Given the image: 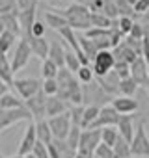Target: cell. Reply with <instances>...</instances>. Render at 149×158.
<instances>
[{"mask_svg":"<svg viewBox=\"0 0 149 158\" xmlns=\"http://www.w3.org/2000/svg\"><path fill=\"white\" fill-rule=\"evenodd\" d=\"M32 114L28 112L26 106L23 108H15V110H0V132L10 128L11 125L19 123V121H28L32 123Z\"/></svg>","mask_w":149,"mask_h":158,"instance_id":"277c9868","label":"cell"},{"mask_svg":"<svg viewBox=\"0 0 149 158\" xmlns=\"http://www.w3.org/2000/svg\"><path fill=\"white\" fill-rule=\"evenodd\" d=\"M114 73L119 76V80L130 78V65H129L127 61H116V65H114Z\"/></svg>","mask_w":149,"mask_h":158,"instance_id":"74e56055","label":"cell"},{"mask_svg":"<svg viewBox=\"0 0 149 158\" xmlns=\"http://www.w3.org/2000/svg\"><path fill=\"white\" fill-rule=\"evenodd\" d=\"M13 88L23 101H28L43 89V80H37V78H15Z\"/></svg>","mask_w":149,"mask_h":158,"instance_id":"5b68a950","label":"cell"},{"mask_svg":"<svg viewBox=\"0 0 149 158\" xmlns=\"http://www.w3.org/2000/svg\"><path fill=\"white\" fill-rule=\"evenodd\" d=\"M101 139H103L104 145L114 147L116 141L119 139V130H117V127H106V128H101Z\"/></svg>","mask_w":149,"mask_h":158,"instance_id":"83f0119b","label":"cell"},{"mask_svg":"<svg viewBox=\"0 0 149 158\" xmlns=\"http://www.w3.org/2000/svg\"><path fill=\"white\" fill-rule=\"evenodd\" d=\"M112 52H114V56H116V61H127L129 65H130V63H134V61L140 58V56H138V54H136V52H134L127 43H125V41H123L119 47L112 48Z\"/></svg>","mask_w":149,"mask_h":158,"instance_id":"d6986e66","label":"cell"},{"mask_svg":"<svg viewBox=\"0 0 149 158\" xmlns=\"http://www.w3.org/2000/svg\"><path fill=\"white\" fill-rule=\"evenodd\" d=\"M8 89H10V86H8L6 82H2V80H0V99H2V97H4L6 93H10Z\"/></svg>","mask_w":149,"mask_h":158,"instance_id":"f907efd6","label":"cell"},{"mask_svg":"<svg viewBox=\"0 0 149 158\" xmlns=\"http://www.w3.org/2000/svg\"><path fill=\"white\" fill-rule=\"evenodd\" d=\"M36 134H37V141H43L45 145L52 143L54 136H52L49 119H39V121H36Z\"/></svg>","mask_w":149,"mask_h":158,"instance_id":"7402d4cb","label":"cell"},{"mask_svg":"<svg viewBox=\"0 0 149 158\" xmlns=\"http://www.w3.org/2000/svg\"><path fill=\"white\" fill-rule=\"evenodd\" d=\"M13 69H11V61L8 60V56L4 52H0V80L6 82L8 86H13L15 78H13Z\"/></svg>","mask_w":149,"mask_h":158,"instance_id":"44dd1931","label":"cell"},{"mask_svg":"<svg viewBox=\"0 0 149 158\" xmlns=\"http://www.w3.org/2000/svg\"><path fill=\"white\" fill-rule=\"evenodd\" d=\"M130 78L140 88H147V84H149V63L142 56L134 63H130Z\"/></svg>","mask_w":149,"mask_h":158,"instance_id":"8fae6325","label":"cell"},{"mask_svg":"<svg viewBox=\"0 0 149 158\" xmlns=\"http://www.w3.org/2000/svg\"><path fill=\"white\" fill-rule=\"evenodd\" d=\"M47 147H49V156H50V158H62V151L58 149V145L54 143V139H52V143H49Z\"/></svg>","mask_w":149,"mask_h":158,"instance_id":"681fc988","label":"cell"},{"mask_svg":"<svg viewBox=\"0 0 149 158\" xmlns=\"http://www.w3.org/2000/svg\"><path fill=\"white\" fill-rule=\"evenodd\" d=\"M145 35H147V32H145L143 24H142V23H134V26H132V30H130L129 37H132V39H138V41H142V39H143Z\"/></svg>","mask_w":149,"mask_h":158,"instance_id":"b9f144b4","label":"cell"},{"mask_svg":"<svg viewBox=\"0 0 149 158\" xmlns=\"http://www.w3.org/2000/svg\"><path fill=\"white\" fill-rule=\"evenodd\" d=\"M58 71H60V67L52 61V60H45V61H41V76H43V80H50V78H56L58 76Z\"/></svg>","mask_w":149,"mask_h":158,"instance_id":"f546056e","label":"cell"},{"mask_svg":"<svg viewBox=\"0 0 149 158\" xmlns=\"http://www.w3.org/2000/svg\"><path fill=\"white\" fill-rule=\"evenodd\" d=\"M63 17L67 19L69 26L77 32V30H82V32H88L92 26V10L88 6H82L79 2H74L71 6H67V10L63 11Z\"/></svg>","mask_w":149,"mask_h":158,"instance_id":"6da1fadb","label":"cell"},{"mask_svg":"<svg viewBox=\"0 0 149 158\" xmlns=\"http://www.w3.org/2000/svg\"><path fill=\"white\" fill-rule=\"evenodd\" d=\"M6 158H26V156H21V154H11V156H6Z\"/></svg>","mask_w":149,"mask_h":158,"instance_id":"db71d44e","label":"cell"},{"mask_svg":"<svg viewBox=\"0 0 149 158\" xmlns=\"http://www.w3.org/2000/svg\"><path fill=\"white\" fill-rule=\"evenodd\" d=\"M82 91H84V104L86 106H101L103 108V106H106L108 101L112 102L110 95L97 84V80H93L92 84H84Z\"/></svg>","mask_w":149,"mask_h":158,"instance_id":"3957f363","label":"cell"},{"mask_svg":"<svg viewBox=\"0 0 149 158\" xmlns=\"http://www.w3.org/2000/svg\"><path fill=\"white\" fill-rule=\"evenodd\" d=\"M112 19H108L103 13H92V26L93 28H103V30H110L112 28Z\"/></svg>","mask_w":149,"mask_h":158,"instance_id":"e575fe53","label":"cell"},{"mask_svg":"<svg viewBox=\"0 0 149 158\" xmlns=\"http://www.w3.org/2000/svg\"><path fill=\"white\" fill-rule=\"evenodd\" d=\"M117 130H119V136L125 138L130 143L132 138H134V134H136V127L132 123V115H121L119 123H117Z\"/></svg>","mask_w":149,"mask_h":158,"instance_id":"ffe728a7","label":"cell"},{"mask_svg":"<svg viewBox=\"0 0 149 158\" xmlns=\"http://www.w3.org/2000/svg\"><path fill=\"white\" fill-rule=\"evenodd\" d=\"M93 158H97V156H93Z\"/></svg>","mask_w":149,"mask_h":158,"instance_id":"680465c9","label":"cell"},{"mask_svg":"<svg viewBox=\"0 0 149 158\" xmlns=\"http://www.w3.org/2000/svg\"><path fill=\"white\" fill-rule=\"evenodd\" d=\"M30 48H32V54L37 56L41 61H45L49 58V50H50V43L47 41V37H28L26 39Z\"/></svg>","mask_w":149,"mask_h":158,"instance_id":"2e32d148","label":"cell"},{"mask_svg":"<svg viewBox=\"0 0 149 158\" xmlns=\"http://www.w3.org/2000/svg\"><path fill=\"white\" fill-rule=\"evenodd\" d=\"M149 11V0H138V4L134 6V13L136 15H145Z\"/></svg>","mask_w":149,"mask_h":158,"instance_id":"bcb514c9","label":"cell"},{"mask_svg":"<svg viewBox=\"0 0 149 158\" xmlns=\"http://www.w3.org/2000/svg\"><path fill=\"white\" fill-rule=\"evenodd\" d=\"M26 158H36V156H34V154H28V156H26Z\"/></svg>","mask_w":149,"mask_h":158,"instance_id":"9f6ffc18","label":"cell"},{"mask_svg":"<svg viewBox=\"0 0 149 158\" xmlns=\"http://www.w3.org/2000/svg\"><path fill=\"white\" fill-rule=\"evenodd\" d=\"M45 24H47L50 30H56V32H60L62 28L69 26V23H67V19L63 17V13H54V11H47V13H45Z\"/></svg>","mask_w":149,"mask_h":158,"instance_id":"603a6c76","label":"cell"},{"mask_svg":"<svg viewBox=\"0 0 149 158\" xmlns=\"http://www.w3.org/2000/svg\"><path fill=\"white\" fill-rule=\"evenodd\" d=\"M93 156H97V158H116V156H114V149L108 147V145H104V143H101V145L95 149V154H93Z\"/></svg>","mask_w":149,"mask_h":158,"instance_id":"7bdbcfd3","label":"cell"},{"mask_svg":"<svg viewBox=\"0 0 149 158\" xmlns=\"http://www.w3.org/2000/svg\"><path fill=\"white\" fill-rule=\"evenodd\" d=\"M0 26H2V30H8V32L15 34L17 37L23 35V30H21V24H19V15H17V11L0 15Z\"/></svg>","mask_w":149,"mask_h":158,"instance_id":"ac0fdd59","label":"cell"},{"mask_svg":"<svg viewBox=\"0 0 149 158\" xmlns=\"http://www.w3.org/2000/svg\"><path fill=\"white\" fill-rule=\"evenodd\" d=\"M17 2V10H28V8H36L39 0H15Z\"/></svg>","mask_w":149,"mask_h":158,"instance_id":"7dc6e473","label":"cell"},{"mask_svg":"<svg viewBox=\"0 0 149 158\" xmlns=\"http://www.w3.org/2000/svg\"><path fill=\"white\" fill-rule=\"evenodd\" d=\"M36 10H37V6H36V8H28V10L17 11V15H19V24H21L23 35H24L23 39H28V37H30L32 26H34V23H36Z\"/></svg>","mask_w":149,"mask_h":158,"instance_id":"9a60e30c","label":"cell"},{"mask_svg":"<svg viewBox=\"0 0 149 158\" xmlns=\"http://www.w3.org/2000/svg\"><path fill=\"white\" fill-rule=\"evenodd\" d=\"M69 110H71L69 104H67L63 99H60L58 95L47 99V117H49V119H50V117H56V115H63V114H67Z\"/></svg>","mask_w":149,"mask_h":158,"instance_id":"e0dca14e","label":"cell"},{"mask_svg":"<svg viewBox=\"0 0 149 158\" xmlns=\"http://www.w3.org/2000/svg\"><path fill=\"white\" fill-rule=\"evenodd\" d=\"M80 136H82V128L80 127H71V132H69V136H67V145H69V149H73L74 152L79 151V143H80Z\"/></svg>","mask_w":149,"mask_h":158,"instance_id":"d6a6232c","label":"cell"},{"mask_svg":"<svg viewBox=\"0 0 149 158\" xmlns=\"http://www.w3.org/2000/svg\"><path fill=\"white\" fill-rule=\"evenodd\" d=\"M43 91L47 97H56L60 91V86L56 82V78H50V80H43Z\"/></svg>","mask_w":149,"mask_h":158,"instance_id":"f35d334b","label":"cell"},{"mask_svg":"<svg viewBox=\"0 0 149 158\" xmlns=\"http://www.w3.org/2000/svg\"><path fill=\"white\" fill-rule=\"evenodd\" d=\"M32 154H34L36 158H50V156H49V147H47L43 141H37V143H36Z\"/></svg>","mask_w":149,"mask_h":158,"instance_id":"ee69618b","label":"cell"},{"mask_svg":"<svg viewBox=\"0 0 149 158\" xmlns=\"http://www.w3.org/2000/svg\"><path fill=\"white\" fill-rule=\"evenodd\" d=\"M79 43H80V48H82L84 56H86L90 61H93V60H95V56L99 54V50H97L95 43H93L92 39H88L86 35H79Z\"/></svg>","mask_w":149,"mask_h":158,"instance_id":"d4e9b609","label":"cell"},{"mask_svg":"<svg viewBox=\"0 0 149 158\" xmlns=\"http://www.w3.org/2000/svg\"><path fill=\"white\" fill-rule=\"evenodd\" d=\"M47 95H45V91L41 89L39 93H36L32 99H28V101H24V106L28 108V112L32 114V117L36 119V121H39V119H47Z\"/></svg>","mask_w":149,"mask_h":158,"instance_id":"9c48e42d","label":"cell"},{"mask_svg":"<svg viewBox=\"0 0 149 158\" xmlns=\"http://www.w3.org/2000/svg\"><path fill=\"white\" fill-rule=\"evenodd\" d=\"M30 56H34V54H32V48H30L28 41H26V39H19V43H17V47H15L13 60H11V69H13V73H19L21 69H24V67L28 65V61H30Z\"/></svg>","mask_w":149,"mask_h":158,"instance_id":"ba28073f","label":"cell"},{"mask_svg":"<svg viewBox=\"0 0 149 158\" xmlns=\"http://www.w3.org/2000/svg\"><path fill=\"white\" fill-rule=\"evenodd\" d=\"M45 30H47L45 23H41V21H36V23H34V26H32L30 37H45Z\"/></svg>","mask_w":149,"mask_h":158,"instance_id":"f6af8a7d","label":"cell"},{"mask_svg":"<svg viewBox=\"0 0 149 158\" xmlns=\"http://www.w3.org/2000/svg\"><path fill=\"white\" fill-rule=\"evenodd\" d=\"M15 41H17V35L11 34V32H8V30H4L2 34H0V52L8 54L10 48L15 45Z\"/></svg>","mask_w":149,"mask_h":158,"instance_id":"4dcf8cb0","label":"cell"},{"mask_svg":"<svg viewBox=\"0 0 149 158\" xmlns=\"http://www.w3.org/2000/svg\"><path fill=\"white\" fill-rule=\"evenodd\" d=\"M23 106H24V101H21L13 93H6L0 99V110H15V108H23Z\"/></svg>","mask_w":149,"mask_h":158,"instance_id":"484cf974","label":"cell"},{"mask_svg":"<svg viewBox=\"0 0 149 158\" xmlns=\"http://www.w3.org/2000/svg\"><path fill=\"white\" fill-rule=\"evenodd\" d=\"M130 158H136V156H130Z\"/></svg>","mask_w":149,"mask_h":158,"instance_id":"6f0895ef","label":"cell"},{"mask_svg":"<svg viewBox=\"0 0 149 158\" xmlns=\"http://www.w3.org/2000/svg\"><path fill=\"white\" fill-rule=\"evenodd\" d=\"M116 23H117V28H119V32H121L123 35H129L130 30H132V26H134L132 17H119Z\"/></svg>","mask_w":149,"mask_h":158,"instance_id":"ab89813d","label":"cell"},{"mask_svg":"<svg viewBox=\"0 0 149 158\" xmlns=\"http://www.w3.org/2000/svg\"><path fill=\"white\" fill-rule=\"evenodd\" d=\"M119 114L112 108V104L108 106H103L101 108V112H99V115H97V119H95V123L90 127V128H106V127H117V123H119Z\"/></svg>","mask_w":149,"mask_h":158,"instance_id":"7c38bea8","label":"cell"},{"mask_svg":"<svg viewBox=\"0 0 149 158\" xmlns=\"http://www.w3.org/2000/svg\"><path fill=\"white\" fill-rule=\"evenodd\" d=\"M36 143H37L36 123H30V125L26 127V130H24V136H23V139H21V145H19L17 154H21V156H28V154H32Z\"/></svg>","mask_w":149,"mask_h":158,"instance_id":"5bb4252c","label":"cell"},{"mask_svg":"<svg viewBox=\"0 0 149 158\" xmlns=\"http://www.w3.org/2000/svg\"><path fill=\"white\" fill-rule=\"evenodd\" d=\"M142 58L149 63V34L142 39Z\"/></svg>","mask_w":149,"mask_h":158,"instance_id":"c3c4849f","label":"cell"},{"mask_svg":"<svg viewBox=\"0 0 149 158\" xmlns=\"http://www.w3.org/2000/svg\"><path fill=\"white\" fill-rule=\"evenodd\" d=\"M130 152L136 158H149V138L145 134L143 123L136 125V134L130 141Z\"/></svg>","mask_w":149,"mask_h":158,"instance_id":"8992f818","label":"cell"},{"mask_svg":"<svg viewBox=\"0 0 149 158\" xmlns=\"http://www.w3.org/2000/svg\"><path fill=\"white\" fill-rule=\"evenodd\" d=\"M127 4H130V6H132V8H134V6H136V4H138V0H127Z\"/></svg>","mask_w":149,"mask_h":158,"instance_id":"f5cc1de1","label":"cell"},{"mask_svg":"<svg viewBox=\"0 0 149 158\" xmlns=\"http://www.w3.org/2000/svg\"><path fill=\"white\" fill-rule=\"evenodd\" d=\"M114 65H116V56L112 50H103L95 56L93 60V73H95V78H104L108 73L114 71Z\"/></svg>","mask_w":149,"mask_h":158,"instance_id":"52a82bcc","label":"cell"},{"mask_svg":"<svg viewBox=\"0 0 149 158\" xmlns=\"http://www.w3.org/2000/svg\"><path fill=\"white\" fill-rule=\"evenodd\" d=\"M138 88H140V86L132 80V78H125V80L119 82V95H121V97H132Z\"/></svg>","mask_w":149,"mask_h":158,"instance_id":"1f68e13d","label":"cell"},{"mask_svg":"<svg viewBox=\"0 0 149 158\" xmlns=\"http://www.w3.org/2000/svg\"><path fill=\"white\" fill-rule=\"evenodd\" d=\"M116 6H117L119 17H132V15H136L134 8L130 4H127V0H116Z\"/></svg>","mask_w":149,"mask_h":158,"instance_id":"60d3db41","label":"cell"},{"mask_svg":"<svg viewBox=\"0 0 149 158\" xmlns=\"http://www.w3.org/2000/svg\"><path fill=\"white\" fill-rule=\"evenodd\" d=\"M49 125H50V130H52V136L54 139H67L69 132H71V117H69V112L63 114V115H56V117H50L49 119Z\"/></svg>","mask_w":149,"mask_h":158,"instance_id":"30bf717a","label":"cell"},{"mask_svg":"<svg viewBox=\"0 0 149 158\" xmlns=\"http://www.w3.org/2000/svg\"><path fill=\"white\" fill-rule=\"evenodd\" d=\"M74 158H88V156H82V154H79V152H77V156H74Z\"/></svg>","mask_w":149,"mask_h":158,"instance_id":"11a10c76","label":"cell"},{"mask_svg":"<svg viewBox=\"0 0 149 158\" xmlns=\"http://www.w3.org/2000/svg\"><path fill=\"white\" fill-rule=\"evenodd\" d=\"M80 67H82V63H80L79 56L74 54L73 50H65V69H69L71 73H74V74H77Z\"/></svg>","mask_w":149,"mask_h":158,"instance_id":"836d02e7","label":"cell"},{"mask_svg":"<svg viewBox=\"0 0 149 158\" xmlns=\"http://www.w3.org/2000/svg\"><path fill=\"white\" fill-rule=\"evenodd\" d=\"M69 117H71V123H73L74 127H80V128H82L84 106H71V110H69Z\"/></svg>","mask_w":149,"mask_h":158,"instance_id":"8d00e7d4","label":"cell"},{"mask_svg":"<svg viewBox=\"0 0 149 158\" xmlns=\"http://www.w3.org/2000/svg\"><path fill=\"white\" fill-rule=\"evenodd\" d=\"M49 60H52L60 69H63V67H65V50H63V47H62L58 41H52V43H50Z\"/></svg>","mask_w":149,"mask_h":158,"instance_id":"cb8c5ba5","label":"cell"},{"mask_svg":"<svg viewBox=\"0 0 149 158\" xmlns=\"http://www.w3.org/2000/svg\"><path fill=\"white\" fill-rule=\"evenodd\" d=\"M77 78H79V82L80 84H92L95 80V73H93V67L90 65H82L77 73Z\"/></svg>","mask_w":149,"mask_h":158,"instance_id":"d590c367","label":"cell"},{"mask_svg":"<svg viewBox=\"0 0 149 158\" xmlns=\"http://www.w3.org/2000/svg\"><path fill=\"white\" fill-rule=\"evenodd\" d=\"M110 104L119 115H132L138 110V101L134 97H121V95H117V97L112 99Z\"/></svg>","mask_w":149,"mask_h":158,"instance_id":"4fadbf2b","label":"cell"},{"mask_svg":"<svg viewBox=\"0 0 149 158\" xmlns=\"http://www.w3.org/2000/svg\"><path fill=\"white\" fill-rule=\"evenodd\" d=\"M77 2H79V4H82V6H88V8H90L93 0H77Z\"/></svg>","mask_w":149,"mask_h":158,"instance_id":"816d5d0a","label":"cell"},{"mask_svg":"<svg viewBox=\"0 0 149 158\" xmlns=\"http://www.w3.org/2000/svg\"><path fill=\"white\" fill-rule=\"evenodd\" d=\"M112 149H114V156H116V158H130V156H132V152H130V143H129L125 138H121V136H119V139L116 141V145H114Z\"/></svg>","mask_w":149,"mask_h":158,"instance_id":"f1b7e54d","label":"cell"},{"mask_svg":"<svg viewBox=\"0 0 149 158\" xmlns=\"http://www.w3.org/2000/svg\"><path fill=\"white\" fill-rule=\"evenodd\" d=\"M103 143L101 139V128H86L82 130V136H80V143H79V154L82 156H88V158H93L95 154V149Z\"/></svg>","mask_w":149,"mask_h":158,"instance_id":"7a4b0ae2","label":"cell"},{"mask_svg":"<svg viewBox=\"0 0 149 158\" xmlns=\"http://www.w3.org/2000/svg\"><path fill=\"white\" fill-rule=\"evenodd\" d=\"M99 112H101V106H84V117H82V130L90 128V127H92V125L95 123V119H97Z\"/></svg>","mask_w":149,"mask_h":158,"instance_id":"4316f807","label":"cell"}]
</instances>
